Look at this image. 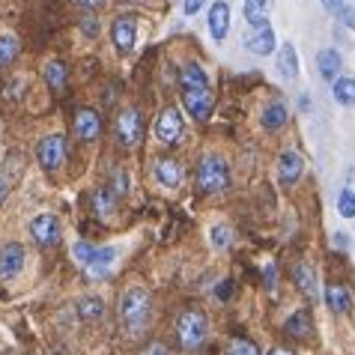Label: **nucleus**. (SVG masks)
<instances>
[{"label":"nucleus","mask_w":355,"mask_h":355,"mask_svg":"<svg viewBox=\"0 0 355 355\" xmlns=\"http://www.w3.org/2000/svg\"><path fill=\"white\" fill-rule=\"evenodd\" d=\"M120 322L125 325V331L137 338L146 325H150V317H153V299L150 293L144 287H129L123 295H120Z\"/></svg>","instance_id":"obj_1"},{"label":"nucleus","mask_w":355,"mask_h":355,"mask_svg":"<svg viewBox=\"0 0 355 355\" xmlns=\"http://www.w3.org/2000/svg\"><path fill=\"white\" fill-rule=\"evenodd\" d=\"M206 331H209V322H206V313L200 308L182 311L180 320H176V340H180V347L189 349V352L203 347Z\"/></svg>","instance_id":"obj_2"},{"label":"nucleus","mask_w":355,"mask_h":355,"mask_svg":"<svg viewBox=\"0 0 355 355\" xmlns=\"http://www.w3.org/2000/svg\"><path fill=\"white\" fill-rule=\"evenodd\" d=\"M230 185V167L221 155H203L197 164V189L203 194H221Z\"/></svg>","instance_id":"obj_3"},{"label":"nucleus","mask_w":355,"mask_h":355,"mask_svg":"<svg viewBox=\"0 0 355 355\" xmlns=\"http://www.w3.org/2000/svg\"><path fill=\"white\" fill-rule=\"evenodd\" d=\"M182 105L197 123H206L215 114V93L209 90V84L203 87H185L182 90Z\"/></svg>","instance_id":"obj_4"},{"label":"nucleus","mask_w":355,"mask_h":355,"mask_svg":"<svg viewBox=\"0 0 355 355\" xmlns=\"http://www.w3.org/2000/svg\"><path fill=\"white\" fill-rule=\"evenodd\" d=\"M36 162L42 171L48 173H54V171H60L63 162H66V141L60 135H48L42 137V141L36 144Z\"/></svg>","instance_id":"obj_5"},{"label":"nucleus","mask_w":355,"mask_h":355,"mask_svg":"<svg viewBox=\"0 0 355 355\" xmlns=\"http://www.w3.org/2000/svg\"><path fill=\"white\" fill-rule=\"evenodd\" d=\"M102 129H105V123H102V114L93 111V107H78L75 116H72V132L78 141H84V144H93L102 137Z\"/></svg>","instance_id":"obj_6"},{"label":"nucleus","mask_w":355,"mask_h":355,"mask_svg":"<svg viewBox=\"0 0 355 355\" xmlns=\"http://www.w3.org/2000/svg\"><path fill=\"white\" fill-rule=\"evenodd\" d=\"M31 236H33V242L39 245V248H54V245L60 242V236H63L57 215H51V212L36 215V218L31 221Z\"/></svg>","instance_id":"obj_7"},{"label":"nucleus","mask_w":355,"mask_h":355,"mask_svg":"<svg viewBox=\"0 0 355 355\" xmlns=\"http://www.w3.org/2000/svg\"><path fill=\"white\" fill-rule=\"evenodd\" d=\"M144 137V116L135 111V107H125L116 116V141L120 146H137Z\"/></svg>","instance_id":"obj_8"},{"label":"nucleus","mask_w":355,"mask_h":355,"mask_svg":"<svg viewBox=\"0 0 355 355\" xmlns=\"http://www.w3.org/2000/svg\"><path fill=\"white\" fill-rule=\"evenodd\" d=\"M111 39H114V48L120 54H129L135 48V39H137V18L132 12H123L114 18L111 24Z\"/></svg>","instance_id":"obj_9"},{"label":"nucleus","mask_w":355,"mask_h":355,"mask_svg":"<svg viewBox=\"0 0 355 355\" xmlns=\"http://www.w3.org/2000/svg\"><path fill=\"white\" fill-rule=\"evenodd\" d=\"M182 114L176 111V107H164L162 116L155 120V137L164 144V146H173V144H180V137H182Z\"/></svg>","instance_id":"obj_10"},{"label":"nucleus","mask_w":355,"mask_h":355,"mask_svg":"<svg viewBox=\"0 0 355 355\" xmlns=\"http://www.w3.org/2000/svg\"><path fill=\"white\" fill-rule=\"evenodd\" d=\"M24 260H27V254L18 242L3 245V248H0V281L15 278V275L24 269Z\"/></svg>","instance_id":"obj_11"},{"label":"nucleus","mask_w":355,"mask_h":355,"mask_svg":"<svg viewBox=\"0 0 355 355\" xmlns=\"http://www.w3.org/2000/svg\"><path fill=\"white\" fill-rule=\"evenodd\" d=\"M304 173V159L295 150H284L281 159H278V176H281V185L290 189V185L299 182V176Z\"/></svg>","instance_id":"obj_12"},{"label":"nucleus","mask_w":355,"mask_h":355,"mask_svg":"<svg viewBox=\"0 0 355 355\" xmlns=\"http://www.w3.org/2000/svg\"><path fill=\"white\" fill-rule=\"evenodd\" d=\"M293 281H295V287L302 290V295L308 302H317L320 299V281H317V272H313V266L295 263L293 266Z\"/></svg>","instance_id":"obj_13"},{"label":"nucleus","mask_w":355,"mask_h":355,"mask_svg":"<svg viewBox=\"0 0 355 355\" xmlns=\"http://www.w3.org/2000/svg\"><path fill=\"white\" fill-rule=\"evenodd\" d=\"M155 182L162 185V189H180V182H182V164L176 162V159H155Z\"/></svg>","instance_id":"obj_14"},{"label":"nucleus","mask_w":355,"mask_h":355,"mask_svg":"<svg viewBox=\"0 0 355 355\" xmlns=\"http://www.w3.org/2000/svg\"><path fill=\"white\" fill-rule=\"evenodd\" d=\"M114 257H116V251L114 248H96L93 254V260L84 266V275L90 281H102L111 275V266H114Z\"/></svg>","instance_id":"obj_15"},{"label":"nucleus","mask_w":355,"mask_h":355,"mask_svg":"<svg viewBox=\"0 0 355 355\" xmlns=\"http://www.w3.org/2000/svg\"><path fill=\"white\" fill-rule=\"evenodd\" d=\"M227 31H230V6H227L224 0H215L209 6V33H212V39L221 42Z\"/></svg>","instance_id":"obj_16"},{"label":"nucleus","mask_w":355,"mask_h":355,"mask_svg":"<svg viewBox=\"0 0 355 355\" xmlns=\"http://www.w3.org/2000/svg\"><path fill=\"white\" fill-rule=\"evenodd\" d=\"M245 48H248L251 54H260V57L272 54L275 51V31H272L269 24L260 27V31H254L248 39H245Z\"/></svg>","instance_id":"obj_17"},{"label":"nucleus","mask_w":355,"mask_h":355,"mask_svg":"<svg viewBox=\"0 0 355 355\" xmlns=\"http://www.w3.org/2000/svg\"><path fill=\"white\" fill-rule=\"evenodd\" d=\"M90 206H93L96 218H111L116 212V197L107 191L105 185H98V189H93V194H90Z\"/></svg>","instance_id":"obj_18"},{"label":"nucleus","mask_w":355,"mask_h":355,"mask_svg":"<svg viewBox=\"0 0 355 355\" xmlns=\"http://www.w3.org/2000/svg\"><path fill=\"white\" fill-rule=\"evenodd\" d=\"M269 12H272V0H245V21H248L254 31L266 27Z\"/></svg>","instance_id":"obj_19"},{"label":"nucleus","mask_w":355,"mask_h":355,"mask_svg":"<svg viewBox=\"0 0 355 355\" xmlns=\"http://www.w3.org/2000/svg\"><path fill=\"white\" fill-rule=\"evenodd\" d=\"M287 120H290V111H287V107H284L281 102H272V105H266V107H263L260 123H263V129H266V132H278V129H284V125H287Z\"/></svg>","instance_id":"obj_20"},{"label":"nucleus","mask_w":355,"mask_h":355,"mask_svg":"<svg viewBox=\"0 0 355 355\" xmlns=\"http://www.w3.org/2000/svg\"><path fill=\"white\" fill-rule=\"evenodd\" d=\"M287 334H293V338H299V340H304V338H311V331H313V317H311V311L308 308H299L293 313V317L287 320Z\"/></svg>","instance_id":"obj_21"},{"label":"nucleus","mask_w":355,"mask_h":355,"mask_svg":"<svg viewBox=\"0 0 355 355\" xmlns=\"http://www.w3.org/2000/svg\"><path fill=\"white\" fill-rule=\"evenodd\" d=\"M317 69H320V75L325 78V81H338V75H340V54L334 51V48H322V51L317 54Z\"/></svg>","instance_id":"obj_22"},{"label":"nucleus","mask_w":355,"mask_h":355,"mask_svg":"<svg viewBox=\"0 0 355 355\" xmlns=\"http://www.w3.org/2000/svg\"><path fill=\"white\" fill-rule=\"evenodd\" d=\"M75 311L84 322H98L105 317V302L98 299V295H81L78 304H75Z\"/></svg>","instance_id":"obj_23"},{"label":"nucleus","mask_w":355,"mask_h":355,"mask_svg":"<svg viewBox=\"0 0 355 355\" xmlns=\"http://www.w3.org/2000/svg\"><path fill=\"white\" fill-rule=\"evenodd\" d=\"M278 72L284 78H299V51H295V45H281V51H278Z\"/></svg>","instance_id":"obj_24"},{"label":"nucleus","mask_w":355,"mask_h":355,"mask_svg":"<svg viewBox=\"0 0 355 355\" xmlns=\"http://www.w3.org/2000/svg\"><path fill=\"white\" fill-rule=\"evenodd\" d=\"M42 78H45V84L51 87L54 93H60L66 87V81H69V69L60 60H48L45 69H42Z\"/></svg>","instance_id":"obj_25"},{"label":"nucleus","mask_w":355,"mask_h":355,"mask_svg":"<svg viewBox=\"0 0 355 355\" xmlns=\"http://www.w3.org/2000/svg\"><path fill=\"white\" fill-rule=\"evenodd\" d=\"M325 304L334 311V313H347L349 311V293L343 284H329L325 287Z\"/></svg>","instance_id":"obj_26"},{"label":"nucleus","mask_w":355,"mask_h":355,"mask_svg":"<svg viewBox=\"0 0 355 355\" xmlns=\"http://www.w3.org/2000/svg\"><path fill=\"white\" fill-rule=\"evenodd\" d=\"M320 3L325 6L329 15H334L340 24H347L349 31H355V9L347 6V0H320Z\"/></svg>","instance_id":"obj_27"},{"label":"nucleus","mask_w":355,"mask_h":355,"mask_svg":"<svg viewBox=\"0 0 355 355\" xmlns=\"http://www.w3.org/2000/svg\"><path fill=\"white\" fill-rule=\"evenodd\" d=\"M331 93H334V102L355 105V78H338L331 84Z\"/></svg>","instance_id":"obj_28"},{"label":"nucleus","mask_w":355,"mask_h":355,"mask_svg":"<svg viewBox=\"0 0 355 355\" xmlns=\"http://www.w3.org/2000/svg\"><path fill=\"white\" fill-rule=\"evenodd\" d=\"M15 57H18V39L3 33L0 36V69H9L15 63Z\"/></svg>","instance_id":"obj_29"},{"label":"nucleus","mask_w":355,"mask_h":355,"mask_svg":"<svg viewBox=\"0 0 355 355\" xmlns=\"http://www.w3.org/2000/svg\"><path fill=\"white\" fill-rule=\"evenodd\" d=\"M107 191H111L116 200H120V197H125L129 194V173L123 171V167H116V171L111 173V185H105Z\"/></svg>","instance_id":"obj_30"},{"label":"nucleus","mask_w":355,"mask_h":355,"mask_svg":"<svg viewBox=\"0 0 355 355\" xmlns=\"http://www.w3.org/2000/svg\"><path fill=\"white\" fill-rule=\"evenodd\" d=\"M209 236H212V245H215V248H218V251H224V248H230V245H233V230H230V227H227V224L212 227Z\"/></svg>","instance_id":"obj_31"},{"label":"nucleus","mask_w":355,"mask_h":355,"mask_svg":"<svg viewBox=\"0 0 355 355\" xmlns=\"http://www.w3.org/2000/svg\"><path fill=\"white\" fill-rule=\"evenodd\" d=\"M93 254H96V245H90V242H84V239L72 245V257H75V263H78V266H81V269H84V266H87V263H90V260H93Z\"/></svg>","instance_id":"obj_32"},{"label":"nucleus","mask_w":355,"mask_h":355,"mask_svg":"<svg viewBox=\"0 0 355 355\" xmlns=\"http://www.w3.org/2000/svg\"><path fill=\"white\" fill-rule=\"evenodd\" d=\"M338 212L343 218H355V191L352 189H343L338 194Z\"/></svg>","instance_id":"obj_33"},{"label":"nucleus","mask_w":355,"mask_h":355,"mask_svg":"<svg viewBox=\"0 0 355 355\" xmlns=\"http://www.w3.org/2000/svg\"><path fill=\"white\" fill-rule=\"evenodd\" d=\"M227 355H260V349L254 347V340H248V338H236L230 343V349H227Z\"/></svg>","instance_id":"obj_34"},{"label":"nucleus","mask_w":355,"mask_h":355,"mask_svg":"<svg viewBox=\"0 0 355 355\" xmlns=\"http://www.w3.org/2000/svg\"><path fill=\"white\" fill-rule=\"evenodd\" d=\"M81 31H84L87 36H98V24H96V18H93V15L81 18Z\"/></svg>","instance_id":"obj_35"},{"label":"nucleus","mask_w":355,"mask_h":355,"mask_svg":"<svg viewBox=\"0 0 355 355\" xmlns=\"http://www.w3.org/2000/svg\"><path fill=\"white\" fill-rule=\"evenodd\" d=\"M9 189H12V180H9L6 173H0V206L6 203V197H9Z\"/></svg>","instance_id":"obj_36"},{"label":"nucleus","mask_w":355,"mask_h":355,"mask_svg":"<svg viewBox=\"0 0 355 355\" xmlns=\"http://www.w3.org/2000/svg\"><path fill=\"white\" fill-rule=\"evenodd\" d=\"M215 295H218L221 302H227L233 295V281H221V287H215Z\"/></svg>","instance_id":"obj_37"},{"label":"nucleus","mask_w":355,"mask_h":355,"mask_svg":"<svg viewBox=\"0 0 355 355\" xmlns=\"http://www.w3.org/2000/svg\"><path fill=\"white\" fill-rule=\"evenodd\" d=\"M203 3H206V0H185V3H182L185 15H197V12L203 9Z\"/></svg>","instance_id":"obj_38"},{"label":"nucleus","mask_w":355,"mask_h":355,"mask_svg":"<svg viewBox=\"0 0 355 355\" xmlns=\"http://www.w3.org/2000/svg\"><path fill=\"white\" fill-rule=\"evenodd\" d=\"M141 355H171V352H167L164 343H150V347H146Z\"/></svg>","instance_id":"obj_39"},{"label":"nucleus","mask_w":355,"mask_h":355,"mask_svg":"<svg viewBox=\"0 0 355 355\" xmlns=\"http://www.w3.org/2000/svg\"><path fill=\"white\" fill-rule=\"evenodd\" d=\"M75 3L81 6V9H90V12H93V9H102L105 6V0H75Z\"/></svg>","instance_id":"obj_40"},{"label":"nucleus","mask_w":355,"mask_h":355,"mask_svg":"<svg viewBox=\"0 0 355 355\" xmlns=\"http://www.w3.org/2000/svg\"><path fill=\"white\" fill-rule=\"evenodd\" d=\"M334 245H338V248H347V233H334Z\"/></svg>","instance_id":"obj_41"},{"label":"nucleus","mask_w":355,"mask_h":355,"mask_svg":"<svg viewBox=\"0 0 355 355\" xmlns=\"http://www.w3.org/2000/svg\"><path fill=\"white\" fill-rule=\"evenodd\" d=\"M269 355H295V352H290V349H272Z\"/></svg>","instance_id":"obj_42"}]
</instances>
